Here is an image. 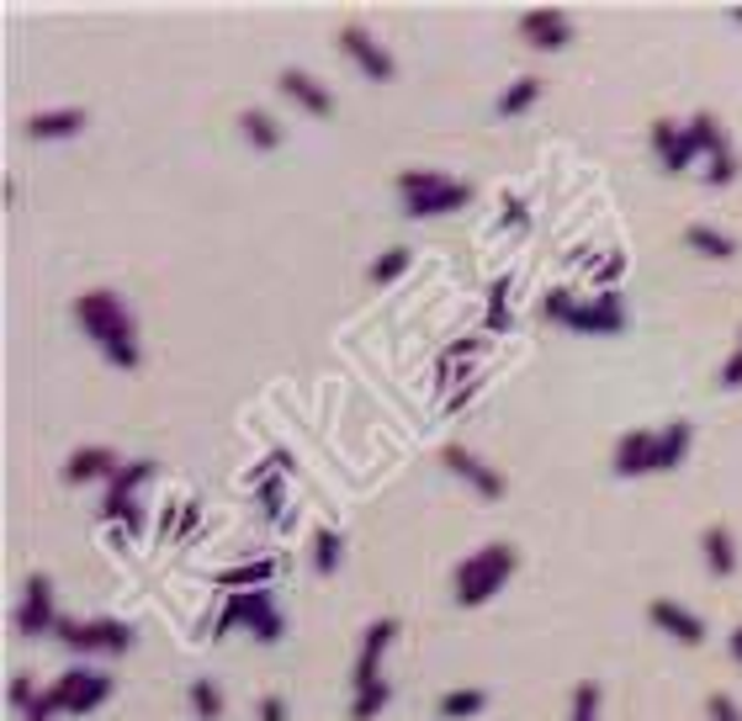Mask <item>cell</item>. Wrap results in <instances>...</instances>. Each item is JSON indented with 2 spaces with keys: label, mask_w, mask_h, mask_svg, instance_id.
Segmentation results:
<instances>
[{
  "label": "cell",
  "mask_w": 742,
  "mask_h": 721,
  "mask_svg": "<svg viewBox=\"0 0 742 721\" xmlns=\"http://www.w3.org/2000/svg\"><path fill=\"white\" fill-rule=\"evenodd\" d=\"M74 318H80L85 339H91L118 372H139V360H144L139 324H133V313H128V303H122L118 292H106V287L80 292V297H74Z\"/></svg>",
  "instance_id": "obj_1"
},
{
  "label": "cell",
  "mask_w": 742,
  "mask_h": 721,
  "mask_svg": "<svg viewBox=\"0 0 742 721\" xmlns=\"http://www.w3.org/2000/svg\"><path fill=\"white\" fill-rule=\"evenodd\" d=\"M515 568H520V552H515L509 541H488V547H478L472 557H461V562H456V573H451L456 605H461V610L488 605L504 583L515 578Z\"/></svg>",
  "instance_id": "obj_2"
},
{
  "label": "cell",
  "mask_w": 742,
  "mask_h": 721,
  "mask_svg": "<svg viewBox=\"0 0 742 721\" xmlns=\"http://www.w3.org/2000/svg\"><path fill=\"white\" fill-rule=\"evenodd\" d=\"M547 318L562 324V329H578V335H621L626 329V303L621 292H599L589 303H578L568 287H551L547 292Z\"/></svg>",
  "instance_id": "obj_3"
},
{
  "label": "cell",
  "mask_w": 742,
  "mask_h": 721,
  "mask_svg": "<svg viewBox=\"0 0 742 721\" xmlns=\"http://www.w3.org/2000/svg\"><path fill=\"white\" fill-rule=\"evenodd\" d=\"M234 626H250L261 648H276V642L287 637V621H282V610H276V589L261 583V589L228 595V600H223V616H217V631H234Z\"/></svg>",
  "instance_id": "obj_4"
},
{
  "label": "cell",
  "mask_w": 742,
  "mask_h": 721,
  "mask_svg": "<svg viewBox=\"0 0 742 721\" xmlns=\"http://www.w3.org/2000/svg\"><path fill=\"white\" fill-rule=\"evenodd\" d=\"M53 637L70 652H128L133 648V626L112 621V616H101V621H70V616H59Z\"/></svg>",
  "instance_id": "obj_5"
},
{
  "label": "cell",
  "mask_w": 742,
  "mask_h": 721,
  "mask_svg": "<svg viewBox=\"0 0 742 721\" xmlns=\"http://www.w3.org/2000/svg\"><path fill=\"white\" fill-rule=\"evenodd\" d=\"M106 695H112V679L96 673V669H70V673H59V679L49 684L53 711H70V717H91Z\"/></svg>",
  "instance_id": "obj_6"
},
{
  "label": "cell",
  "mask_w": 742,
  "mask_h": 721,
  "mask_svg": "<svg viewBox=\"0 0 742 721\" xmlns=\"http://www.w3.org/2000/svg\"><path fill=\"white\" fill-rule=\"evenodd\" d=\"M339 49L350 53V64H356V70H366V80H377V85L398 74V59H393V53H387L383 43H377V38H372V32H366L360 22H345V27H339Z\"/></svg>",
  "instance_id": "obj_7"
},
{
  "label": "cell",
  "mask_w": 742,
  "mask_h": 721,
  "mask_svg": "<svg viewBox=\"0 0 742 721\" xmlns=\"http://www.w3.org/2000/svg\"><path fill=\"white\" fill-rule=\"evenodd\" d=\"M53 626H59V610H53V578L49 573H27L17 631H22V637H49Z\"/></svg>",
  "instance_id": "obj_8"
},
{
  "label": "cell",
  "mask_w": 742,
  "mask_h": 721,
  "mask_svg": "<svg viewBox=\"0 0 742 721\" xmlns=\"http://www.w3.org/2000/svg\"><path fill=\"white\" fill-rule=\"evenodd\" d=\"M440 461L451 467V478H461L472 494H482V499H504V488H509V483H504V473H494V467H488L478 451H467V446H456V440L440 451Z\"/></svg>",
  "instance_id": "obj_9"
},
{
  "label": "cell",
  "mask_w": 742,
  "mask_h": 721,
  "mask_svg": "<svg viewBox=\"0 0 742 721\" xmlns=\"http://www.w3.org/2000/svg\"><path fill=\"white\" fill-rule=\"evenodd\" d=\"M393 637H398V621L383 616V621H372L360 631V652H356V669H350V684L366 690V684H377L383 679V652L393 648Z\"/></svg>",
  "instance_id": "obj_10"
},
{
  "label": "cell",
  "mask_w": 742,
  "mask_h": 721,
  "mask_svg": "<svg viewBox=\"0 0 742 721\" xmlns=\"http://www.w3.org/2000/svg\"><path fill=\"white\" fill-rule=\"evenodd\" d=\"M647 621L658 626L663 637H673L679 648H700V642H705V621L694 616L690 605H679V600H652V605H647Z\"/></svg>",
  "instance_id": "obj_11"
},
{
  "label": "cell",
  "mask_w": 742,
  "mask_h": 721,
  "mask_svg": "<svg viewBox=\"0 0 742 721\" xmlns=\"http://www.w3.org/2000/svg\"><path fill=\"white\" fill-rule=\"evenodd\" d=\"M520 38H526V49L557 53L573 43V17L568 11H526L520 17Z\"/></svg>",
  "instance_id": "obj_12"
},
{
  "label": "cell",
  "mask_w": 742,
  "mask_h": 721,
  "mask_svg": "<svg viewBox=\"0 0 742 721\" xmlns=\"http://www.w3.org/2000/svg\"><path fill=\"white\" fill-rule=\"evenodd\" d=\"M472 202V186L467 181H440L430 192L404 196V217H440V213H461Z\"/></svg>",
  "instance_id": "obj_13"
},
{
  "label": "cell",
  "mask_w": 742,
  "mask_h": 721,
  "mask_svg": "<svg viewBox=\"0 0 742 721\" xmlns=\"http://www.w3.org/2000/svg\"><path fill=\"white\" fill-rule=\"evenodd\" d=\"M694 446V425L690 419H669L663 430L652 435V473H679L684 457H690Z\"/></svg>",
  "instance_id": "obj_14"
},
{
  "label": "cell",
  "mask_w": 742,
  "mask_h": 721,
  "mask_svg": "<svg viewBox=\"0 0 742 721\" xmlns=\"http://www.w3.org/2000/svg\"><path fill=\"white\" fill-rule=\"evenodd\" d=\"M122 473V461L112 446H80L64 461V483H112Z\"/></svg>",
  "instance_id": "obj_15"
},
{
  "label": "cell",
  "mask_w": 742,
  "mask_h": 721,
  "mask_svg": "<svg viewBox=\"0 0 742 721\" xmlns=\"http://www.w3.org/2000/svg\"><path fill=\"white\" fill-rule=\"evenodd\" d=\"M276 85H282V97H292L308 118H329L335 112V97H329V85H318L308 70H282L276 74Z\"/></svg>",
  "instance_id": "obj_16"
},
{
  "label": "cell",
  "mask_w": 742,
  "mask_h": 721,
  "mask_svg": "<svg viewBox=\"0 0 742 721\" xmlns=\"http://www.w3.org/2000/svg\"><path fill=\"white\" fill-rule=\"evenodd\" d=\"M85 128V106H53V112H32L22 122L27 139H38V144H49V139H74Z\"/></svg>",
  "instance_id": "obj_17"
},
{
  "label": "cell",
  "mask_w": 742,
  "mask_h": 721,
  "mask_svg": "<svg viewBox=\"0 0 742 721\" xmlns=\"http://www.w3.org/2000/svg\"><path fill=\"white\" fill-rule=\"evenodd\" d=\"M652 435L658 430H631L616 440V478H647L652 473Z\"/></svg>",
  "instance_id": "obj_18"
},
{
  "label": "cell",
  "mask_w": 742,
  "mask_h": 721,
  "mask_svg": "<svg viewBox=\"0 0 742 721\" xmlns=\"http://www.w3.org/2000/svg\"><path fill=\"white\" fill-rule=\"evenodd\" d=\"M652 149H658V160H663V170L669 175H684V170L694 165V149L684 144V128L679 122H652Z\"/></svg>",
  "instance_id": "obj_19"
},
{
  "label": "cell",
  "mask_w": 742,
  "mask_h": 721,
  "mask_svg": "<svg viewBox=\"0 0 742 721\" xmlns=\"http://www.w3.org/2000/svg\"><path fill=\"white\" fill-rule=\"evenodd\" d=\"M700 552H705V568L716 578H732L738 573V536H732V526H705V536H700Z\"/></svg>",
  "instance_id": "obj_20"
},
{
  "label": "cell",
  "mask_w": 742,
  "mask_h": 721,
  "mask_svg": "<svg viewBox=\"0 0 742 721\" xmlns=\"http://www.w3.org/2000/svg\"><path fill=\"white\" fill-rule=\"evenodd\" d=\"M684 244H690L694 255H705V261H732V255H738V240L721 234V229H711V223H690V229H684Z\"/></svg>",
  "instance_id": "obj_21"
},
{
  "label": "cell",
  "mask_w": 742,
  "mask_h": 721,
  "mask_svg": "<svg viewBox=\"0 0 742 721\" xmlns=\"http://www.w3.org/2000/svg\"><path fill=\"white\" fill-rule=\"evenodd\" d=\"M276 557H261V562H240V568H223V573H213L217 589H261V583H271L276 578Z\"/></svg>",
  "instance_id": "obj_22"
},
{
  "label": "cell",
  "mask_w": 742,
  "mask_h": 721,
  "mask_svg": "<svg viewBox=\"0 0 742 721\" xmlns=\"http://www.w3.org/2000/svg\"><path fill=\"white\" fill-rule=\"evenodd\" d=\"M684 144H690L694 154H705V160L721 154V149H732L726 144V133H721V122L711 118V112H694V118L684 122Z\"/></svg>",
  "instance_id": "obj_23"
},
{
  "label": "cell",
  "mask_w": 742,
  "mask_h": 721,
  "mask_svg": "<svg viewBox=\"0 0 742 721\" xmlns=\"http://www.w3.org/2000/svg\"><path fill=\"white\" fill-rule=\"evenodd\" d=\"M536 101H541V80H536V74H520V80H509V91L494 101V112H499V118H520Z\"/></svg>",
  "instance_id": "obj_24"
},
{
  "label": "cell",
  "mask_w": 742,
  "mask_h": 721,
  "mask_svg": "<svg viewBox=\"0 0 742 721\" xmlns=\"http://www.w3.org/2000/svg\"><path fill=\"white\" fill-rule=\"evenodd\" d=\"M240 133H244V139H250L255 149H282V122L271 118V112H261V106L240 112Z\"/></svg>",
  "instance_id": "obj_25"
},
{
  "label": "cell",
  "mask_w": 742,
  "mask_h": 721,
  "mask_svg": "<svg viewBox=\"0 0 742 721\" xmlns=\"http://www.w3.org/2000/svg\"><path fill=\"white\" fill-rule=\"evenodd\" d=\"M435 711H440V721H467V717H482V711H488V690H446Z\"/></svg>",
  "instance_id": "obj_26"
},
{
  "label": "cell",
  "mask_w": 742,
  "mask_h": 721,
  "mask_svg": "<svg viewBox=\"0 0 742 721\" xmlns=\"http://www.w3.org/2000/svg\"><path fill=\"white\" fill-rule=\"evenodd\" d=\"M101 520H118L128 536H144V530H149L144 505H139V499H118V494H106V505H101Z\"/></svg>",
  "instance_id": "obj_27"
},
{
  "label": "cell",
  "mask_w": 742,
  "mask_h": 721,
  "mask_svg": "<svg viewBox=\"0 0 742 721\" xmlns=\"http://www.w3.org/2000/svg\"><path fill=\"white\" fill-rule=\"evenodd\" d=\"M387 700H393V684H387V679L356 690V700H350V721H377L387 711Z\"/></svg>",
  "instance_id": "obj_28"
},
{
  "label": "cell",
  "mask_w": 742,
  "mask_h": 721,
  "mask_svg": "<svg viewBox=\"0 0 742 721\" xmlns=\"http://www.w3.org/2000/svg\"><path fill=\"white\" fill-rule=\"evenodd\" d=\"M339 557H345V536H339V530H329V526L313 530V568H318V573H335Z\"/></svg>",
  "instance_id": "obj_29"
},
{
  "label": "cell",
  "mask_w": 742,
  "mask_h": 721,
  "mask_svg": "<svg viewBox=\"0 0 742 721\" xmlns=\"http://www.w3.org/2000/svg\"><path fill=\"white\" fill-rule=\"evenodd\" d=\"M154 478V461H122V473L106 483V494H118V499H139V488Z\"/></svg>",
  "instance_id": "obj_30"
},
{
  "label": "cell",
  "mask_w": 742,
  "mask_h": 721,
  "mask_svg": "<svg viewBox=\"0 0 742 721\" xmlns=\"http://www.w3.org/2000/svg\"><path fill=\"white\" fill-rule=\"evenodd\" d=\"M192 711H196V721L223 717V690H217L213 679H192Z\"/></svg>",
  "instance_id": "obj_31"
},
{
  "label": "cell",
  "mask_w": 742,
  "mask_h": 721,
  "mask_svg": "<svg viewBox=\"0 0 742 721\" xmlns=\"http://www.w3.org/2000/svg\"><path fill=\"white\" fill-rule=\"evenodd\" d=\"M440 181H451L446 170H398V196H419V192H430V186H440Z\"/></svg>",
  "instance_id": "obj_32"
},
{
  "label": "cell",
  "mask_w": 742,
  "mask_h": 721,
  "mask_svg": "<svg viewBox=\"0 0 742 721\" xmlns=\"http://www.w3.org/2000/svg\"><path fill=\"white\" fill-rule=\"evenodd\" d=\"M404 271H408V250L404 244H393V250H383V261H372V282L387 287V282H398Z\"/></svg>",
  "instance_id": "obj_33"
},
{
  "label": "cell",
  "mask_w": 742,
  "mask_h": 721,
  "mask_svg": "<svg viewBox=\"0 0 742 721\" xmlns=\"http://www.w3.org/2000/svg\"><path fill=\"white\" fill-rule=\"evenodd\" d=\"M255 488H261L265 520H271V526H282V515H287V488H282V473H276V478H261Z\"/></svg>",
  "instance_id": "obj_34"
},
{
  "label": "cell",
  "mask_w": 742,
  "mask_h": 721,
  "mask_svg": "<svg viewBox=\"0 0 742 721\" xmlns=\"http://www.w3.org/2000/svg\"><path fill=\"white\" fill-rule=\"evenodd\" d=\"M599 700H604L599 679H583V684L573 690V717L568 721H599Z\"/></svg>",
  "instance_id": "obj_35"
},
{
  "label": "cell",
  "mask_w": 742,
  "mask_h": 721,
  "mask_svg": "<svg viewBox=\"0 0 742 721\" xmlns=\"http://www.w3.org/2000/svg\"><path fill=\"white\" fill-rule=\"evenodd\" d=\"M488 329H509V276L488 287Z\"/></svg>",
  "instance_id": "obj_36"
},
{
  "label": "cell",
  "mask_w": 742,
  "mask_h": 721,
  "mask_svg": "<svg viewBox=\"0 0 742 721\" xmlns=\"http://www.w3.org/2000/svg\"><path fill=\"white\" fill-rule=\"evenodd\" d=\"M705 181H711V186H732V181H738V154H732V149L711 154V160H705Z\"/></svg>",
  "instance_id": "obj_37"
},
{
  "label": "cell",
  "mask_w": 742,
  "mask_h": 721,
  "mask_svg": "<svg viewBox=\"0 0 742 721\" xmlns=\"http://www.w3.org/2000/svg\"><path fill=\"white\" fill-rule=\"evenodd\" d=\"M6 695H11V705H17V711H32L38 690H32V679H27V673H11V690H6Z\"/></svg>",
  "instance_id": "obj_38"
},
{
  "label": "cell",
  "mask_w": 742,
  "mask_h": 721,
  "mask_svg": "<svg viewBox=\"0 0 742 721\" xmlns=\"http://www.w3.org/2000/svg\"><path fill=\"white\" fill-rule=\"evenodd\" d=\"M705 711H711V721H742V705L732 695H711L705 700Z\"/></svg>",
  "instance_id": "obj_39"
},
{
  "label": "cell",
  "mask_w": 742,
  "mask_h": 721,
  "mask_svg": "<svg viewBox=\"0 0 742 721\" xmlns=\"http://www.w3.org/2000/svg\"><path fill=\"white\" fill-rule=\"evenodd\" d=\"M255 717H261V721H287V700H282V695H261Z\"/></svg>",
  "instance_id": "obj_40"
},
{
  "label": "cell",
  "mask_w": 742,
  "mask_h": 721,
  "mask_svg": "<svg viewBox=\"0 0 742 721\" xmlns=\"http://www.w3.org/2000/svg\"><path fill=\"white\" fill-rule=\"evenodd\" d=\"M721 387H732V393L742 387V339H738V351H732V360L721 366Z\"/></svg>",
  "instance_id": "obj_41"
},
{
  "label": "cell",
  "mask_w": 742,
  "mask_h": 721,
  "mask_svg": "<svg viewBox=\"0 0 742 721\" xmlns=\"http://www.w3.org/2000/svg\"><path fill=\"white\" fill-rule=\"evenodd\" d=\"M504 223H509V229H526V202H520V196L504 202Z\"/></svg>",
  "instance_id": "obj_42"
},
{
  "label": "cell",
  "mask_w": 742,
  "mask_h": 721,
  "mask_svg": "<svg viewBox=\"0 0 742 721\" xmlns=\"http://www.w3.org/2000/svg\"><path fill=\"white\" fill-rule=\"evenodd\" d=\"M59 717V711H53V700H49V690H43V695L32 700V711H27V721H53Z\"/></svg>",
  "instance_id": "obj_43"
},
{
  "label": "cell",
  "mask_w": 742,
  "mask_h": 721,
  "mask_svg": "<svg viewBox=\"0 0 742 721\" xmlns=\"http://www.w3.org/2000/svg\"><path fill=\"white\" fill-rule=\"evenodd\" d=\"M621 271H626V255H616V261L599 265V282H610V276H621Z\"/></svg>",
  "instance_id": "obj_44"
},
{
  "label": "cell",
  "mask_w": 742,
  "mask_h": 721,
  "mask_svg": "<svg viewBox=\"0 0 742 721\" xmlns=\"http://www.w3.org/2000/svg\"><path fill=\"white\" fill-rule=\"evenodd\" d=\"M726 648H732V658H738V663H742V621L732 626V637H726Z\"/></svg>",
  "instance_id": "obj_45"
},
{
  "label": "cell",
  "mask_w": 742,
  "mask_h": 721,
  "mask_svg": "<svg viewBox=\"0 0 742 721\" xmlns=\"http://www.w3.org/2000/svg\"><path fill=\"white\" fill-rule=\"evenodd\" d=\"M732 22H738V27H742V11H732Z\"/></svg>",
  "instance_id": "obj_46"
}]
</instances>
